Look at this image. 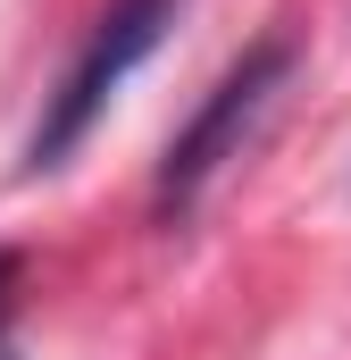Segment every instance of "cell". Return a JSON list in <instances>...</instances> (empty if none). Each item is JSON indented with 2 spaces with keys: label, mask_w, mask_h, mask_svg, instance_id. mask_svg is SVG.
I'll list each match as a JSON object with an SVG mask.
<instances>
[{
  "label": "cell",
  "mask_w": 351,
  "mask_h": 360,
  "mask_svg": "<svg viewBox=\"0 0 351 360\" xmlns=\"http://www.w3.org/2000/svg\"><path fill=\"white\" fill-rule=\"evenodd\" d=\"M284 76H293V42H276V34H267V42H251L218 84L201 92V109L168 134L159 176H151V210H159V218H192V210H201L209 176L243 151V134L267 117V101L284 92Z\"/></svg>",
  "instance_id": "1"
},
{
  "label": "cell",
  "mask_w": 351,
  "mask_h": 360,
  "mask_svg": "<svg viewBox=\"0 0 351 360\" xmlns=\"http://www.w3.org/2000/svg\"><path fill=\"white\" fill-rule=\"evenodd\" d=\"M168 25H176V0H109V8H100L92 42L76 51V68L59 76V92L42 101V126L25 134V176L59 168L92 126H100V109L117 101V84H126L151 51H159V34H168Z\"/></svg>",
  "instance_id": "2"
},
{
  "label": "cell",
  "mask_w": 351,
  "mask_h": 360,
  "mask_svg": "<svg viewBox=\"0 0 351 360\" xmlns=\"http://www.w3.org/2000/svg\"><path fill=\"white\" fill-rule=\"evenodd\" d=\"M8 285H17V252H0V310H8Z\"/></svg>",
  "instance_id": "3"
},
{
  "label": "cell",
  "mask_w": 351,
  "mask_h": 360,
  "mask_svg": "<svg viewBox=\"0 0 351 360\" xmlns=\"http://www.w3.org/2000/svg\"><path fill=\"white\" fill-rule=\"evenodd\" d=\"M0 360H8V344H0Z\"/></svg>",
  "instance_id": "4"
}]
</instances>
